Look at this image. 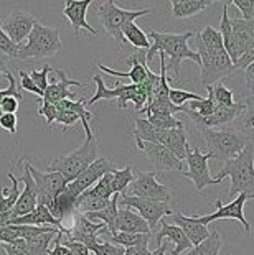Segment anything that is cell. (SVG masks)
<instances>
[{
    "mask_svg": "<svg viewBox=\"0 0 254 255\" xmlns=\"http://www.w3.org/2000/svg\"><path fill=\"white\" fill-rule=\"evenodd\" d=\"M193 36V31H183V33H167V31H150L149 40H152V45L145 53V63H152L157 53H164L170 59L165 63L167 71L174 76V81L180 76V66L185 59H192L200 66V56L197 51H193L188 46V40Z\"/></svg>",
    "mask_w": 254,
    "mask_h": 255,
    "instance_id": "6da1fadb",
    "label": "cell"
},
{
    "mask_svg": "<svg viewBox=\"0 0 254 255\" xmlns=\"http://www.w3.org/2000/svg\"><path fill=\"white\" fill-rule=\"evenodd\" d=\"M226 176L231 178L230 196H238L245 193L251 199L254 198V145L250 143L240 155L225 161L223 168L218 171L213 180L216 184L221 183Z\"/></svg>",
    "mask_w": 254,
    "mask_h": 255,
    "instance_id": "7a4b0ae2",
    "label": "cell"
},
{
    "mask_svg": "<svg viewBox=\"0 0 254 255\" xmlns=\"http://www.w3.org/2000/svg\"><path fill=\"white\" fill-rule=\"evenodd\" d=\"M208 146V153L213 160L228 161L235 158L251 143L250 135L241 130L225 127V128H205L200 130Z\"/></svg>",
    "mask_w": 254,
    "mask_h": 255,
    "instance_id": "3957f363",
    "label": "cell"
},
{
    "mask_svg": "<svg viewBox=\"0 0 254 255\" xmlns=\"http://www.w3.org/2000/svg\"><path fill=\"white\" fill-rule=\"evenodd\" d=\"M96 160H98V140H96V135L93 133L89 137H86V140L78 148L53 160L48 165L46 171L59 173L66 180V183H71Z\"/></svg>",
    "mask_w": 254,
    "mask_h": 255,
    "instance_id": "277c9868",
    "label": "cell"
},
{
    "mask_svg": "<svg viewBox=\"0 0 254 255\" xmlns=\"http://www.w3.org/2000/svg\"><path fill=\"white\" fill-rule=\"evenodd\" d=\"M63 50L59 40V30L36 21L26 40L18 45L17 59H46L56 56Z\"/></svg>",
    "mask_w": 254,
    "mask_h": 255,
    "instance_id": "5b68a950",
    "label": "cell"
},
{
    "mask_svg": "<svg viewBox=\"0 0 254 255\" xmlns=\"http://www.w3.org/2000/svg\"><path fill=\"white\" fill-rule=\"evenodd\" d=\"M96 13L101 21V26L109 36L114 38V41L119 46L126 45V40L122 36V28L131 21H136L139 17L149 15L152 8H140V10H124L117 7L114 0H94Z\"/></svg>",
    "mask_w": 254,
    "mask_h": 255,
    "instance_id": "8992f818",
    "label": "cell"
},
{
    "mask_svg": "<svg viewBox=\"0 0 254 255\" xmlns=\"http://www.w3.org/2000/svg\"><path fill=\"white\" fill-rule=\"evenodd\" d=\"M96 83V92L89 101H86V106H93L101 99L116 101V106L119 111H124L127 107V102H134L136 111L140 112L147 104V92L142 88V84H121L117 83L114 89H107L104 81L99 74L93 76Z\"/></svg>",
    "mask_w": 254,
    "mask_h": 255,
    "instance_id": "52a82bcc",
    "label": "cell"
},
{
    "mask_svg": "<svg viewBox=\"0 0 254 255\" xmlns=\"http://www.w3.org/2000/svg\"><path fill=\"white\" fill-rule=\"evenodd\" d=\"M197 53L200 56V78L205 88L216 84L221 78L230 76L235 71V66L225 46L205 48L202 43L197 41Z\"/></svg>",
    "mask_w": 254,
    "mask_h": 255,
    "instance_id": "ba28073f",
    "label": "cell"
},
{
    "mask_svg": "<svg viewBox=\"0 0 254 255\" xmlns=\"http://www.w3.org/2000/svg\"><path fill=\"white\" fill-rule=\"evenodd\" d=\"M136 180L129 184L127 196H137L142 199L155 201V203L169 204L172 198V189L157 181V171H134Z\"/></svg>",
    "mask_w": 254,
    "mask_h": 255,
    "instance_id": "9c48e42d",
    "label": "cell"
},
{
    "mask_svg": "<svg viewBox=\"0 0 254 255\" xmlns=\"http://www.w3.org/2000/svg\"><path fill=\"white\" fill-rule=\"evenodd\" d=\"M25 161H26V168H28L30 175H31V178H33L35 186H36V201H38V204L46 206L48 211H50L55 198L63 191L64 186L68 184L66 180H64L59 173L40 171L38 168H35L28 160H25Z\"/></svg>",
    "mask_w": 254,
    "mask_h": 255,
    "instance_id": "30bf717a",
    "label": "cell"
},
{
    "mask_svg": "<svg viewBox=\"0 0 254 255\" xmlns=\"http://www.w3.org/2000/svg\"><path fill=\"white\" fill-rule=\"evenodd\" d=\"M248 199H251V198L245 193L238 194V198H235L230 204H223L221 199H216L215 201V206H216L215 213L208 214V216H193V218H195L197 222H200V224H203V226H208L210 222H215L218 219H235L243 226L245 236L250 237L251 236V224L248 222L246 216H245V204Z\"/></svg>",
    "mask_w": 254,
    "mask_h": 255,
    "instance_id": "8fae6325",
    "label": "cell"
},
{
    "mask_svg": "<svg viewBox=\"0 0 254 255\" xmlns=\"http://www.w3.org/2000/svg\"><path fill=\"white\" fill-rule=\"evenodd\" d=\"M245 112V104L243 102H236L233 107H225V106H215V112L210 117L203 119L197 116L195 112L187 111L185 107L182 106V114H187L188 117L192 119V122L195 124L197 130H205V128H225L228 127L230 124H233L238 117L243 116Z\"/></svg>",
    "mask_w": 254,
    "mask_h": 255,
    "instance_id": "7c38bea8",
    "label": "cell"
},
{
    "mask_svg": "<svg viewBox=\"0 0 254 255\" xmlns=\"http://www.w3.org/2000/svg\"><path fill=\"white\" fill-rule=\"evenodd\" d=\"M187 165L188 170L182 171L183 178H188L195 184L197 191H203L207 186H212L216 184V181L210 175V168H208V161L212 160V155L208 153H202V150L198 146H193V148L187 150Z\"/></svg>",
    "mask_w": 254,
    "mask_h": 255,
    "instance_id": "4fadbf2b",
    "label": "cell"
},
{
    "mask_svg": "<svg viewBox=\"0 0 254 255\" xmlns=\"http://www.w3.org/2000/svg\"><path fill=\"white\" fill-rule=\"evenodd\" d=\"M121 206L122 208H131L136 209L137 214L147 222L149 229L154 231L157 224L162 221L164 216H172L174 211L170 209L169 204L165 203H155V201H149V199H142L137 196H127V194H122L121 199Z\"/></svg>",
    "mask_w": 254,
    "mask_h": 255,
    "instance_id": "5bb4252c",
    "label": "cell"
},
{
    "mask_svg": "<svg viewBox=\"0 0 254 255\" xmlns=\"http://www.w3.org/2000/svg\"><path fill=\"white\" fill-rule=\"evenodd\" d=\"M114 170H116V165L112 163V161H109L107 158H102V156H98V160L93 161V163L86 168L76 180L66 184V189L78 198L81 193H84L86 189H89L93 184L98 183L106 173H111Z\"/></svg>",
    "mask_w": 254,
    "mask_h": 255,
    "instance_id": "9a60e30c",
    "label": "cell"
},
{
    "mask_svg": "<svg viewBox=\"0 0 254 255\" xmlns=\"http://www.w3.org/2000/svg\"><path fill=\"white\" fill-rule=\"evenodd\" d=\"M136 142L137 150L147 156V160L154 165L155 171H180L182 170V161L172 153L169 148H165L160 143H150V142Z\"/></svg>",
    "mask_w": 254,
    "mask_h": 255,
    "instance_id": "2e32d148",
    "label": "cell"
},
{
    "mask_svg": "<svg viewBox=\"0 0 254 255\" xmlns=\"http://www.w3.org/2000/svg\"><path fill=\"white\" fill-rule=\"evenodd\" d=\"M36 23V18L33 15L23 10H13L12 13H8L7 17L0 20V26L7 33V36L17 45H21L26 36L30 35V31L33 30V25Z\"/></svg>",
    "mask_w": 254,
    "mask_h": 255,
    "instance_id": "e0dca14e",
    "label": "cell"
},
{
    "mask_svg": "<svg viewBox=\"0 0 254 255\" xmlns=\"http://www.w3.org/2000/svg\"><path fill=\"white\" fill-rule=\"evenodd\" d=\"M21 165H23V175L18 176V178L15 176V178H17L18 183H23L25 188H23V191L20 193L17 204L13 206L12 214H10V221L17 219V218H21V216L30 214L31 211H33L36 206H38V201H36V186H35V181H33V178H31V175H30L28 168H26V161L25 160L21 161Z\"/></svg>",
    "mask_w": 254,
    "mask_h": 255,
    "instance_id": "ac0fdd59",
    "label": "cell"
},
{
    "mask_svg": "<svg viewBox=\"0 0 254 255\" xmlns=\"http://www.w3.org/2000/svg\"><path fill=\"white\" fill-rule=\"evenodd\" d=\"M53 76H56L58 81H55V83L48 84L46 91L43 92V97H41V102H48V104H58L59 101L63 99H71L74 94L71 91H69V88L71 86H78V88H86V83H81V81H74V79H69L68 74L63 71V69H53Z\"/></svg>",
    "mask_w": 254,
    "mask_h": 255,
    "instance_id": "d6986e66",
    "label": "cell"
},
{
    "mask_svg": "<svg viewBox=\"0 0 254 255\" xmlns=\"http://www.w3.org/2000/svg\"><path fill=\"white\" fill-rule=\"evenodd\" d=\"M94 0H66L63 8V15L68 18V21L73 26L74 35L79 36L81 30L89 31L93 36H99V31L93 28L88 20H86V13H88L89 5H93Z\"/></svg>",
    "mask_w": 254,
    "mask_h": 255,
    "instance_id": "ffe728a7",
    "label": "cell"
},
{
    "mask_svg": "<svg viewBox=\"0 0 254 255\" xmlns=\"http://www.w3.org/2000/svg\"><path fill=\"white\" fill-rule=\"evenodd\" d=\"M7 224H13V226H50V227H56V229L61 232L63 236L64 234L69 236V229H68V227H64L61 221H58L56 218H53L46 206H41V204L36 206V208L31 211L30 214L8 221ZM7 224H5V226H7Z\"/></svg>",
    "mask_w": 254,
    "mask_h": 255,
    "instance_id": "44dd1931",
    "label": "cell"
},
{
    "mask_svg": "<svg viewBox=\"0 0 254 255\" xmlns=\"http://www.w3.org/2000/svg\"><path fill=\"white\" fill-rule=\"evenodd\" d=\"M127 63L132 66L131 71H127V73L114 71V69L107 68L106 64H102V63H98V68L106 74L117 76V78H129L132 81V84H142L145 81V78H147V71H149V66H147V63H145V55L134 53L132 56L127 58Z\"/></svg>",
    "mask_w": 254,
    "mask_h": 255,
    "instance_id": "7402d4cb",
    "label": "cell"
},
{
    "mask_svg": "<svg viewBox=\"0 0 254 255\" xmlns=\"http://www.w3.org/2000/svg\"><path fill=\"white\" fill-rule=\"evenodd\" d=\"M164 239H169L175 246V249L172 251L170 255H182L183 252H188L193 247L180 227L175 224H169V222H165V221H160V231L155 234V241L160 246Z\"/></svg>",
    "mask_w": 254,
    "mask_h": 255,
    "instance_id": "603a6c76",
    "label": "cell"
},
{
    "mask_svg": "<svg viewBox=\"0 0 254 255\" xmlns=\"http://www.w3.org/2000/svg\"><path fill=\"white\" fill-rule=\"evenodd\" d=\"M159 143L164 145L165 148H169L172 153H174L178 160H185L187 156V150L190 148V143H188V137H187V130L185 127L182 128H170V130H162Z\"/></svg>",
    "mask_w": 254,
    "mask_h": 255,
    "instance_id": "cb8c5ba5",
    "label": "cell"
},
{
    "mask_svg": "<svg viewBox=\"0 0 254 255\" xmlns=\"http://www.w3.org/2000/svg\"><path fill=\"white\" fill-rule=\"evenodd\" d=\"M172 218H174L175 226H178L183 231V234L187 236V239L190 241V244L193 247L198 246L200 242H203L205 239L210 236L208 227L197 222L193 216L192 218H188V216H183L182 213H174L172 214Z\"/></svg>",
    "mask_w": 254,
    "mask_h": 255,
    "instance_id": "d4e9b609",
    "label": "cell"
},
{
    "mask_svg": "<svg viewBox=\"0 0 254 255\" xmlns=\"http://www.w3.org/2000/svg\"><path fill=\"white\" fill-rule=\"evenodd\" d=\"M117 232H127V234H150L149 226L137 213H134L131 208H122L117 213L116 222Z\"/></svg>",
    "mask_w": 254,
    "mask_h": 255,
    "instance_id": "484cf974",
    "label": "cell"
},
{
    "mask_svg": "<svg viewBox=\"0 0 254 255\" xmlns=\"http://www.w3.org/2000/svg\"><path fill=\"white\" fill-rule=\"evenodd\" d=\"M10 180V188H2L0 189V226H5L10 221V214H12L13 206L17 204L18 196H20V188L18 181L15 178L13 173H8Z\"/></svg>",
    "mask_w": 254,
    "mask_h": 255,
    "instance_id": "4316f807",
    "label": "cell"
},
{
    "mask_svg": "<svg viewBox=\"0 0 254 255\" xmlns=\"http://www.w3.org/2000/svg\"><path fill=\"white\" fill-rule=\"evenodd\" d=\"M119 196H121V194H112V198H111L109 203H107L106 208L98 211V213L83 214L93 222L101 221L102 224L106 226L107 236H112V234H116V232H117L116 231V222H117V213H119Z\"/></svg>",
    "mask_w": 254,
    "mask_h": 255,
    "instance_id": "83f0119b",
    "label": "cell"
},
{
    "mask_svg": "<svg viewBox=\"0 0 254 255\" xmlns=\"http://www.w3.org/2000/svg\"><path fill=\"white\" fill-rule=\"evenodd\" d=\"M104 229H106V226L102 224V222H93V221H89L88 218H86V216L78 214L76 219H74L73 227L69 229L68 241L79 242L81 239L99 236Z\"/></svg>",
    "mask_w": 254,
    "mask_h": 255,
    "instance_id": "f1b7e54d",
    "label": "cell"
},
{
    "mask_svg": "<svg viewBox=\"0 0 254 255\" xmlns=\"http://www.w3.org/2000/svg\"><path fill=\"white\" fill-rule=\"evenodd\" d=\"M231 31L235 35L238 50L243 56L245 51L254 43V21H248L243 18H230Z\"/></svg>",
    "mask_w": 254,
    "mask_h": 255,
    "instance_id": "f546056e",
    "label": "cell"
},
{
    "mask_svg": "<svg viewBox=\"0 0 254 255\" xmlns=\"http://www.w3.org/2000/svg\"><path fill=\"white\" fill-rule=\"evenodd\" d=\"M220 35H221V40H223V46L228 56L233 63V66L238 63V59L241 58L240 55V50H238V45H236V40H235V35L231 31V25H230V17H228V2H223V17H221V23H220Z\"/></svg>",
    "mask_w": 254,
    "mask_h": 255,
    "instance_id": "4dcf8cb0",
    "label": "cell"
},
{
    "mask_svg": "<svg viewBox=\"0 0 254 255\" xmlns=\"http://www.w3.org/2000/svg\"><path fill=\"white\" fill-rule=\"evenodd\" d=\"M213 2L210 0H174L172 2V17L174 18H190L210 8Z\"/></svg>",
    "mask_w": 254,
    "mask_h": 255,
    "instance_id": "1f68e13d",
    "label": "cell"
},
{
    "mask_svg": "<svg viewBox=\"0 0 254 255\" xmlns=\"http://www.w3.org/2000/svg\"><path fill=\"white\" fill-rule=\"evenodd\" d=\"M79 244H83V246L94 255H124V252H126L124 247L114 246V244H111L107 241H99V236L81 239Z\"/></svg>",
    "mask_w": 254,
    "mask_h": 255,
    "instance_id": "d6a6232c",
    "label": "cell"
},
{
    "mask_svg": "<svg viewBox=\"0 0 254 255\" xmlns=\"http://www.w3.org/2000/svg\"><path fill=\"white\" fill-rule=\"evenodd\" d=\"M221 252V234L218 231L210 232V236L200 242L198 246L192 247L183 255H220Z\"/></svg>",
    "mask_w": 254,
    "mask_h": 255,
    "instance_id": "836d02e7",
    "label": "cell"
},
{
    "mask_svg": "<svg viewBox=\"0 0 254 255\" xmlns=\"http://www.w3.org/2000/svg\"><path fill=\"white\" fill-rule=\"evenodd\" d=\"M122 36L126 43H131L134 48L137 50H149L150 48V40L149 36L140 30V26L136 23V21H131L122 28Z\"/></svg>",
    "mask_w": 254,
    "mask_h": 255,
    "instance_id": "e575fe53",
    "label": "cell"
},
{
    "mask_svg": "<svg viewBox=\"0 0 254 255\" xmlns=\"http://www.w3.org/2000/svg\"><path fill=\"white\" fill-rule=\"evenodd\" d=\"M162 130L155 128L147 119L137 117L136 119V127H134V140L139 142H150V143H159Z\"/></svg>",
    "mask_w": 254,
    "mask_h": 255,
    "instance_id": "d590c367",
    "label": "cell"
},
{
    "mask_svg": "<svg viewBox=\"0 0 254 255\" xmlns=\"http://www.w3.org/2000/svg\"><path fill=\"white\" fill-rule=\"evenodd\" d=\"M58 234H61L59 231H51V232H46V234H38V236H33L30 239H26V247H28V254L30 255H48L50 254V242L55 239Z\"/></svg>",
    "mask_w": 254,
    "mask_h": 255,
    "instance_id": "8d00e7d4",
    "label": "cell"
},
{
    "mask_svg": "<svg viewBox=\"0 0 254 255\" xmlns=\"http://www.w3.org/2000/svg\"><path fill=\"white\" fill-rule=\"evenodd\" d=\"M149 241H150V234H127V232H116L109 237L111 244L119 247H124V249H129V247H140V246H145L149 247Z\"/></svg>",
    "mask_w": 254,
    "mask_h": 255,
    "instance_id": "74e56055",
    "label": "cell"
},
{
    "mask_svg": "<svg viewBox=\"0 0 254 255\" xmlns=\"http://www.w3.org/2000/svg\"><path fill=\"white\" fill-rule=\"evenodd\" d=\"M134 181V170L132 166H124L122 170H114L111 173V186L114 194H126L129 184Z\"/></svg>",
    "mask_w": 254,
    "mask_h": 255,
    "instance_id": "f35d334b",
    "label": "cell"
},
{
    "mask_svg": "<svg viewBox=\"0 0 254 255\" xmlns=\"http://www.w3.org/2000/svg\"><path fill=\"white\" fill-rule=\"evenodd\" d=\"M147 121L159 130H170V128H182L185 127L180 119L170 114H147Z\"/></svg>",
    "mask_w": 254,
    "mask_h": 255,
    "instance_id": "ab89813d",
    "label": "cell"
},
{
    "mask_svg": "<svg viewBox=\"0 0 254 255\" xmlns=\"http://www.w3.org/2000/svg\"><path fill=\"white\" fill-rule=\"evenodd\" d=\"M116 170H117V168H116ZM111 173H106V175L102 176L98 183L93 184L89 189H86L84 193L88 194V196H96V198L109 201L112 198V194H114V193H112V186H111Z\"/></svg>",
    "mask_w": 254,
    "mask_h": 255,
    "instance_id": "60d3db41",
    "label": "cell"
},
{
    "mask_svg": "<svg viewBox=\"0 0 254 255\" xmlns=\"http://www.w3.org/2000/svg\"><path fill=\"white\" fill-rule=\"evenodd\" d=\"M212 94L215 104L225 106V107H233L236 102L233 99V91L230 88H226L223 83H216L212 86Z\"/></svg>",
    "mask_w": 254,
    "mask_h": 255,
    "instance_id": "b9f144b4",
    "label": "cell"
},
{
    "mask_svg": "<svg viewBox=\"0 0 254 255\" xmlns=\"http://www.w3.org/2000/svg\"><path fill=\"white\" fill-rule=\"evenodd\" d=\"M202 99H203V96L197 94V92L183 91V89H172V88L169 91V101L175 107H182L192 101H202Z\"/></svg>",
    "mask_w": 254,
    "mask_h": 255,
    "instance_id": "7bdbcfd3",
    "label": "cell"
},
{
    "mask_svg": "<svg viewBox=\"0 0 254 255\" xmlns=\"http://www.w3.org/2000/svg\"><path fill=\"white\" fill-rule=\"evenodd\" d=\"M0 55L12 58V59L18 58V45L10 40L7 33L2 30V26H0Z\"/></svg>",
    "mask_w": 254,
    "mask_h": 255,
    "instance_id": "ee69618b",
    "label": "cell"
},
{
    "mask_svg": "<svg viewBox=\"0 0 254 255\" xmlns=\"http://www.w3.org/2000/svg\"><path fill=\"white\" fill-rule=\"evenodd\" d=\"M51 71H53V69H51V66H48V64L43 66L41 71H38V69H31L30 78L35 83L36 88L40 89V92L46 91V88H48V74H50Z\"/></svg>",
    "mask_w": 254,
    "mask_h": 255,
    "instance_id": "f6af8a7d",
    "label": "cell"
},
{
    "mask_svg": "<svg viewBox=\"0 0 254 255\" xmlns=\"http://www.w3.org/2000/svg\"><path fill=\"white\" fill-rule=\"evenodd\" d=\"M230 5L236 7L243 13V20L253 21L254 18V0H231Z\"/></svg>",
    "mask_w": 254,
    "mask_h": 255,
    "instance_id": "bcb514c9",
    "label": "cell"
},
{
    "mask_svg": "<svg viewBox=\"0 0 254 255\" xmlns=\"http://www.w3.org/2000/svg\"><path fill=\"white\" fill-rule=\"evenodd\" d=\"M5 79L8 81V88L7 89H0V101L5 99V97H15L17 101H21V94L18 92V86L15 83L13 74L7 71L5 73Z\"/></svg>",
    "mask_w": 254,
    "mask_h": 255,
    "instance_id": "7dc6e473",
    "label": "cell"
},
{
    "mask_svg": "<svg viewBox=\"0 0 254 255\" xmlns=\"http://www.w3.org/2000/svg\"><path fill=\"white\" fill-rule=\"evenodd\" d=\"M38 114L40 116L45 117V121L48 126H53L58 117V109L55 104H48V102H40V107H38Z\"/></svg>",
    "mask_w": 254,
    "mask_h": 255,
    "instance_id": "c3c4849f",
    "label": "cell"
},
{
    "mask_svg": "<svg viewBox=\"0 0 254 255\" xmlns=\"http://www.w3.org/2000/svg\"><path fill=\"white\" fill-rule=\"evenodd\" d=\"M18 127V116L17 114H2L0 116V128L7 130L10 133H17Z\"/></svg>",
    "mask_w": 254,
    "mask_h": 255,
    "instance_id": "681fc988",
    "label": "cell"
},
{
    "mask_svg": "<svg viewBox=\"0 0 254 255\" xmlns=\"http://www.w3.org/2000/svg\"><path fill=\"white\" fill-rule=\"evenodd\" d=\"M2 247L5 249L7 255H30L25 239H18L13 244H2Z\"/></svg>",
    "mask_w": 254,
    "mask_h": 255,
    "instance_id": "f907efd6",
    "label": "cell"
},
{
    "mask_svg": "<svg viewBox=\"0 0 254 255\" xmlns=\"http://www.w3.org/2000/svg\"><path fill=\"white\" fill-rule=\"evenodd\" d=\"M243 124H245L246 128H250L254 126V94L246 97L245 102V112H243Z\"/></svg>",
    "mask_w": 254,
    "mask_h": 255,
    "instance_id": "816d5d0a",
    "label": "cell"
},
{
    "mask_svg": "<svg viewBox=\"0 0 254 255\" xmlns=\"http://www.w3.org/2000/svg\"><path fill=\"white\" fill-rule=\"evenodd\" d=\"M79 121H81V117L74 112H58L55 124L56 126H61L63 128H68V127H73L74 124Z\"/></svg>",
    "mask_w": 254,
    "mask_h": 255,
    "instance_id": "f5cc1de1",
    "label": "cell"
},
{
    "mask_svg": "<svg viewBox=\"0 0 254 255\" xmlns=\"http://www.w3.org/2000/svg\"><path fill=\"white\" fill-rule=\"evenodd\" d=\"M18 76H20V86H21V89L33 92V94H36V96H38L40 99H41V97H43V92H40V89L35 86V83H33V81H31V78H30V74H28V73H25V71H18Z\"/></svg>",
    "mask_w": 254,
    "mask_h": 255,
    "instance_id": "db71d44e",
    "label": "cell"
},
{
    "mask_svg": "<svg viewBox=\"0 0 254 255\" xmlns=\"http://www.w3.org/2000/svg\"><path fill=\"white\" fill-rule=\"evenodd\" d=\"M251 63H254V43L245 51V55H243L240 59H238V63L235 64V71H236V69H245V68H248Z\"/></svg>",
    "mask_w": 254,
    "mask_h": 255,
    "instance_id": "11a10c76",
    "label": "cell"
},
{
    "mask_svg": "<svg viewBox=\"0 0 254 255\" xmlns=\"http://www.w3.org/2000/svg\"><path fill=\"white\" fill-rule=\"evenodd\" d=\"M20 101H17L15 97H5V99L0 101V107H2L3 114H17Z\"/></svg>",
    "mask_w": 254,
    "mask_h": 255,
    "instance_id": "9f6ffc18",
    "label": "cell"
},
{
    "mask_svg": "<svg viewBox=\"0 0 254 255\" xmlns=\"http://www.w3.org/2000/svg\"><path fill=\"white\" fill-rule=\"evenodd\" d=\"M61 237H63V234H58L55 237V247L50 249V254H48V255H73L71 251H69L66 246H63V244H61Z\"/></svg>",
    "mask_w": 254,
    "mask_h": 255,
    "instance_id": "6f0895ef",
    "label": "cell"
},
{
    "mask_svg": "<svg viewBox=\"0 0 254 255\" xmlns=\"http://www.w3.org/2000/svg\"><path fill=\"white\" fill-rule=\"evenodd\" d=\"M69 251H71L73 255H89V251L86 249L83 244L79 242H73V241H66V244H64Z\"/></svg>",
    "mask_w": 254,
    "mask_h": 255,
    "instance_id": "680465c9",
    "label": "cell"
},
{
    "mask_svg": "<svg viewBox=\"0 0 254 255\" xmlns=\"http://www.w3.org/2000/svg\"><path fill=\"white\" fill-rule=\"evenodd\" d=\"M245 84L251 92H254V63L245 68Z\"/></svg>",
    "mask_w": 254,
    "mask_h": 255,
    "instance_id": "91938a15",
    "label": "cell"
},
{
    "mask_svg": "<svg viewBox=\"0 0 254 255\" xmlns=\"http://www.w3.org/2000/svg\"><path fill=\"white\" fill-rule=\"evenodd\" d=\"M152 252L149 251V247L145 246H140V247H129L126 249V252H124V255H150Z\"/></svg>",
    "mask_w": 254,
    "mask_h": 255,
    "instance_id": "94428289",
    "label": "cell"
},
{
    "mask_svg": "<svg viewBox=\"0 0 254 255\" xmlns=\"http://www.w3.org/2000/svg\"><path fill=\"white\" fill-rule=\"evenodd\" d=\"M7 66H8V58L3 56V55H0V79L5 78V73L8 71Z\"/></svg>",
    "mask_w": 254,
    "mask_h": 255,
    "instance_id": "6125c7cd",
    "label": "cell"
},
{
    "mask_svg": "<svg viewBox=\"0 0 254 255\" xmlns=\"http://www.w3.org/2000/svg\"><path fill=\"white\" fill-rule=\"evenodd\" d=\"M167 249H169V247H167V244H160L159 249H157V251H155V252H152L150 255H165Z\"/></svg>",
    "mask_w": 254,
    "mask_h": 255,
    "instance_id": "be15d7a7",
    "label": "cell"
},
{
    "mask_svg": "<svg viewBox=\"0 0 254 255\" xmlns=\"http://www.w3.org/2000/svg\"><path fill=\"white\" fill-rule=\"evenodd\" d=\"M253 128H254V126H253Z\"/></svg>",
    "mask_w": 254,
    "mask_h": 255,
    "instance_id": "e7e4bbea",
    "label": "cell"
},
{
    "mask_svg": "<svg viewBox=\"0 0 254 255\" xmlns=\"http://www.w3.org/2000/svg\"><path fill=\"white\" fill-rule=\"evenodd\" d=\"M220 255H221V254H220Z\"/></svg>",
    "mask_w": 254,
    "mask_h": 255,
    "instance_id": "03108f58",
    "label": "cell"
}]
</instances>
